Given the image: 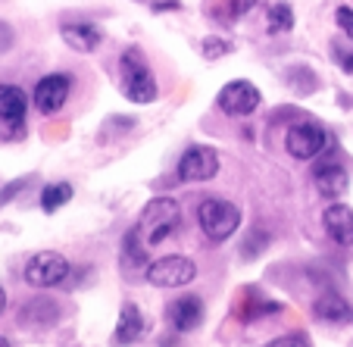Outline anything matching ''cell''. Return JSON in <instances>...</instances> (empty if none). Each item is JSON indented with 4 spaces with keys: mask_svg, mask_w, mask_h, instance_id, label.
<instances>
[{
    "mask_svg": "<svg viewBox=\"0 0 353 347\" xmlns=\"http://www.w3.org/2000/svg\"><path fill=\"white\" fill-rule=\"evenodd\" d=\"M332 57L341 66V72L353 75V47H347L344 41H332Z\"/></svg>",
    "mask_w": 353,
    "mask_h": 347,
    "instance_id": "cell-23",
    "label": "cell"
},
{
    "mask_svg": "<svg viewBox=\"0 0 353 347\" xmlns=\"http://www.w3.org/2000/svg\"><path fill=\"white\" fill-rule=\"evenodd\" d=\"M313 316L322 322H334V326H347L353 322V307L334 291H325L322 297H316L313 304Z\"/></svg>",
    "mask_w": 353,
    "mask_h": 347,
    "instance_id": "cell-15",
    "label": "cell"
},
{
    "mask_svg": "<svg viewBox=\"0 0 353 347\" xmlns=\"http://www.w3.org/2000/svg\"><path fill=\"white\" fill-rule=\"evenodd\" d=\"M69 91H72V75L69 72H50L34 85L32 101H34V107H38V113L54 116L66 107Z\"/></svg>",
    "mask_w": 353,
    "mask_h": 347,
    "instance_id": "cell-7",
    "label": "cell"
},
{
    "mask_svg": "<svg viewBox=\"0 0 353 347\" xmlns=\"http://www.w3.org/2000/svg\"><path fill=\"white\" fill-rule=\"evenodd\" d=\"M3 310H7V291L0 288V313H3Z\"/></svg>",
    "mask_w": 353,
    "mask_h": 347,
    "instance_id": "cell-30",
    "label": "cell"
},
{
    "mask_svg": "<svg viewBox=\"0 0 353 347\" xmlns=\"http://www.w3.org/2000/svg\"><path fill=\"white\" fill-rule=\"evenodd\" d=\"M316 191L328 201H338L344 197L347 188H350V172H347L341 163H325V166H316Z\"/></svg>",
    "mask_w": 353,
    "mask_h": 347,
    "instance_id": "cell-12",
    "label": "cell"
},
{
    "mask_svg": "<svg viewBox=\"0 0 353 347\" xmlns=\"http://www.w3.org/2000/svg\"><path fill=\"white\" fill-rule=\"evenodd\" d=\"M266 26L272 34H288L294 28V10L291 3H272L266 13Z\"/></svg>",
    "mask_w": 353,
    "mask_h": 347,
    "instance_id": "cell-20",
    "label": "cell"
},
{
    "mask_svg": "<svg viewBox=\"0 0 353 347\" xmlns=\"http://www.w3.org/2000/svg\"><path fill=\"white\" fill-rule=\"evenodd\" d=\"M200 50H203V57H207V60H219L222 54H228V50H232V44H228L225 38H213V34H210V38L200 41Z\"/></svg>",
    "mask_w": 353,
    "mask_h": 347,
    "instance_id": "cell-24",
    "label": "cell"
},
{
    "mask_svg": "<svg viewBox=\"0 0 353 347\" xmlns=\"http://www.w3.org/2000/svg\"><path fill=\"white\" fill-rule=\"evenodd\" d=\"M216 103H219V110L225 116L244 119V116H254L256 110H260L263 97H260V88H256V85L238 79V81H228V85L222 88L219 97H216Z\"/></svg>",
    "mask_w": 353,
    "mask_h": 347,
    "instance_id": "cell-5",
    "label": "cell"
},
{
    "mask_svg": "<svg viewBox=\"0 0 353 347\" xmlns=\"http://www.w3.org/2000/svg\"><path fill=\"white\" fill-rule=\"evenodd\" d=\"M266 0H228L225 3V19H244L247 13H254Z\"/></svg>",
    "mask_w": 353,
    "mask_h": 347,
    "instance_id": "cell-22",
    "label": "cell"
},
{
    "mask_svg": "<svg viewBox=\"0 0 353 347\" xmlns=\"http://www.w3.org/2000/svg\"><path fill=\"white\" fill-rule=\"evenodd\" d=\"M16 44V34H13V28L7 26V22H0V54H7L10 47Z\"/></svg>",
    "mask_w": 353,
    "mask_h": 347,
    "instance_id": "cell-27",
    "label": "cell"
},
{
    "mask_svg": "<svg viewBox=\"0 0 353 347\" xmlns=\"http://www.w3.org/2000/svg\"><path fill=\"white\" fill-rule=\"evenodd\" d=\"M26 185H28V179H19V181H13L10 188H3V191H0V204H7L10 197H13V194H19Z\"/></svg>",
    "mask_w": 353,
    "mask_h": 347,
    "instance_id": "cell-29",
    "label": "cell"
},
{
    "mask_svg": "<svg viewBox=\"0 0 353 347\" xmlns=\"http://www.w3.org/2000/svg\"><path fill=\"white\" fill-rule=\"evenodd\" d=\"M63 41L79 54H94L103 41V32L91 22H72V26H63Z\"/></svg>",
    "mask_w": 353,
    "mask_h": 347,
    "instance_id": "cell-16",
    "label": "cell"
},
{
    "mask_svg": "<svg viewBox=\"0 0 353 347\" xmlns=\"http://www.w3.org/2000/svg\"><path fill=\"white\" fill-rule=\"evenodd\" d=\"M203 301L200 297H194V294H188V297H179L175 304H169L166 316L169 322H172L175 332H194V328L203 322Z\"/></svg>",
    "mask_w": 353,
    "mask_h": 347,
    "instance_id": "cell-11",
    "label": "cell"
},
{
    "mask_svg": "<svg viewBox=\"0 0 353 347\" xmlns=\"http://www.w3.org/2000/svg\"><path fill=\"white\" fill-rule=\"evenodd\" d=\"M19 319L26 322V326H38V328H44L47 322H54V319H57V307H54V301L34 297V301H28L26 307H22Z\"/></svg>",
    "mask_w": 353,
    "mask_h": 347,
    "instance_id": "cell-17",
    "label": "cell"
},
{
    "mask_svg": "<svg viewBox=\"0 0 353 347\" xmlns=\"http://www.w3.org/2000/svg\"><path fill=\"white\" fill-rule=\"evenodd\" d=\"M328 144V132L316 122H294L288 126L285 135V150L294 160H313L316 154H322V147Z\"/></svg>",
    "mask_w": 353,
    "mask_h": 347,
    "instance_id": "cell-6",
    "label": "cell"
},
{
    "mask_svg": "<svg viewBox=\"0 0 353 347\" xmlns=\"http://www.w3.org/2000/svg\"><path fill=\"white\" fill-rule=\"evenodd\" d=\"M28 97L19 85H0V141L26 138Z\"/></svg>",
    "mask_w": 353,
    "mask_h": 347,
    "instance_id": "cell-4",
    "label": "cell"
},
{
    "mask_svg": "<svg viewBox=\"0 0 353 347\" xmlns=\"http://www.w3.org/2000/svg\"><path fill=\"white\" fill-rule=\"evenodd\" d=\"M250 294H254V301H247L238 307V316L241 319H256V316H269V313H279L281 304L279 301H266V297H256V288H250Z\"/></svg>",
    "mask_w": 353,
    "mask_h": 347,
    "instance_id": "cell-21",
    "label": "cell"
},
{
    "mask_svg": "<svg viewBox=\"0 0 353 347\" xmlns=\"http://www.w3.org/2000/svg\"><path fill=\"white\" fill-rule=\"evenodd\" d=\"M147 7L154 10V13H179L181 3L179 0H154V3H147Z\"/></svg>",
    "mask_w": 353,
    "mask_h": 347,
    "instance_id": "cell-28",
    "label": "cell"
},
{
    "mask_svg": "<svg viewBox=\"0 0 353 347\" xmlns=\"http://www.w3.org/2000/svg\"><path fill=\"white\" fill-rule=\"evenodd\" d=\"M179 222H181V207L175 197H150L147 207L141 210L134 232L141 235V241L147 247H157L179 228Z\"/></svg>",
    "mask_w": 353,
    "mask_h": 347,
    "instance_id": "cell-1",
    "label": "cell"
},
{
    "mask_svg": "<svg viewBox=\"0 0 353 347\" xmlns=\"http://www.w3.org/2000/svg\"><path fill=\"white\" fill-rule=\"evenodd\" d=\"M72 185L69 181H54V185H47L44 191H41V210L44 213H57L60 207H66L69 201H72Z\"/></svg>",
    "mask_w": 353,
    "mask_h": 347,
    "instance_id": "cell-18",
    "label": "cell"
},
{
    "mask_svg": "<svg viewBox=\"0 0 353 347\" xmlns=\"http://www.w3.org/2000/svg\"><path fill=\"white\" fill-rule=\"evenodd\" d=\"M216 172H219V154L207 144L188 147L179 160L181 181H210V179H216Z\"/></svg>",
    "mask_w": 353,
    "mask_h": 347,
    "instance_id": "cell-10",
    "label": "cell"
},
{
    "mask_svg": "<svg viewBox=\"0 0 353 347\" xmlns=\"http://www.w3.org/2000/svg\"><path fill=\"white\" fill-rule=\"evenodd\" d=\"M147 322L144 316H141L138 304L125 301V307L119 310V322H116V332H113V344L116 347H125V344H134V341L144 335Z\"/></svg>",
    "mask_w": 353,
    "mask_h": 347,
    "instance_id": "cell-14",
    "label": "cell"
},
{
    "mask_svg": "<svg viewBox=\"0 0 353 347\" xmlns=\"http://www.w3.org/2000/svg\"><path fill=\"white\" fill-rule=\"evenodd\" d=\"M197 222L200 232L207 235L213 244H222L225 238H232L241 226V210L238 204L222 201V197H207V201L197 207Z\"/></svg>",
    "mask_w": 353,
    "mask_h": 347,
    "instance_id": "cell-3",
    "label": "cell"
},
{
    "mask_svg": "<svg viewBox=\"0 0 353 347\" xmlns=\"http://www.w3.org/2000/svg\"><path fill=\"white\" fill-rule=\"evenodd\" d=\"M288 79V88H291L294 94H300V97H307V94H313L316 88H319V81H316V72L307 66H291L285 72Z\"/></svg>",
    "mask_w": 353,
    "mask_h": 347,
    "instance_id": "cell-19",
    "label": "cell"
},
{
    "mask_svg": "<svg viewBox=\"0 0 353 347\" xmlns=\"http://www.w3.org/2000/svg\"><path fill=\"white\" fill-rule=\"evenodd\" d=\"M334 22H338V28L347 34V38H353V10L350 7H338V10H334Z\"/></svg>",
    "mask_w": 353,
    "mask_h": 347,
    "instance_id": "cell-25",
    "label": "cell"
},
{
    "mask_svg": "<svg viewBox=\"0 0 353 347\" xmlns=\"http://www.w3.org/2000/svg\"><path fill=\"white\" fill-rule=\"evenodd\" d=\"M119 79H122V94H125L132 103H154L157 101V79L138 47H128L125 54H122Z\"/></svg>",
    "mask_w": 353,
    "mask_h": 347,
    "instance_id": "cell-2",
    "label": "cell"
},
{
    "mask_svg": "<svg viewBox=\"0 0 353 347\" xmlns=\"http://www.w3.org/2000/svg\"><path fill=\"white\" fill-rule=\"evenodd\" d=\"M269 347H310V341L303 338V335H281V338H275Z\"/></svg>",
    "mask_w": 353,
    "mask_h": 347,
    "instance_id": "cell-26",
    "label": "cell"
},
{
    "mask_svg": "<svg viewBox=\"0 0 353 347\" xmlns=\"http://www.w3.org/2000/svg\"><path fill=\"white\" fill-rule=\"evenodd\" d=\"M322 222H325V232L334 244H341V247L353 244V210L347 207V204H332V207H325Z\"/></svg>",
    "mask_w": 353,
    "mask_h": 347,
    "instance_id": "cell-13",
    "label": "cell"
},
{
    "mask_svg": "<svg viewBox=\"0 0 353 347\" xmlns=\"http://www.w3.org/2000/svg\"><path fill=\"white\" fill-rule=\"evenodd\" d=\"M69 275V260L63 254L44 250L26 263V281L32 288H57Z\"/></svg>",
    "mask_w": 353,
    "mask_h": 347,
    "instance_id": "cell-9",
    "label": "cell"
},
{
    "mask_svg": "<svg viewBox=\"0 0 353 347\" xmlns=\"http://www.w3.org/2000/svg\"><path fill=\"white\" fill-rule=\"evenodd\" d=\"M197 279V266L188 257H163L147 266V281L157 288H185Z\"/></svg>",
    "mask_w": 353,
    "mask_h": 347,
    "instance_id": "cell-8",
    "label": "cell"
},
{
    "mask_svg": "<svg viewBox=\"0 0 353 347\" xmlns=\"http://www.w3.org/2000/svg\"><path fill=\"white\" fill-rule=\"evenodd\" d=\"M0 347H10V341H7V338H0Z\"/></svg>",
    "mask_w": 353,
    "mask_h": 347,
    "instance_id": "cell-31",
    "label": "cell"
}]
</instances>
